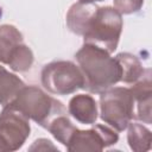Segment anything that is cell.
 I'll return each mask as SVG.
<instances>
[{
	"instance_id": "9a60e30c",
	"label": "cell",
	"mask_w": 152,
	"mask_h": 152,
	"mask_svg": "<svg viewBox=\"0 0 152 152\" xmlns=\"http://www.w3.org/2000/svg\"><path fill=\"white\" fill-rule=\"evenodd\" d=\"M34 56L32 50L26 44L21 43L15 48V50L11 55L7 65L15 72H25L32 66Z\"/></svg>"
},
{
	"instance_id": "ba28073f",
	"label": "cell",
	"mask_w": 152,
	"mask_h": 152,
	"mask_svg": "<svg viewBox=\"0 0 152 152\" xmlns=\"http://www.w3.org/2000/svg\"><path fill=\"white\" fill-rule=\"evenodd\" d=\"M131 89L134 99V116L144 124H151V104H152V82L151 70L146 69L142 77L138 80Z\"/></svg>"
},
{
	"instance_id": "4fadbf2b",
	"label": "cell",
	"mask_w": 152,
	"mask_h": 152,
	"mask_svg": "<svg viewBox=\"0 0 152 152\" xmlns=\"http://www.w3.org/2000/svg\"><path fill=\"white\" fill-rule=\"evenodd\" d=\"M24 86L23 80L0 65V104L2 107L11 103Z\"/></svg>"
},
{
	"instance_id": "8fae6325",
	"label": "cell",
	"mask_w": 152,
	"mask_h": 152,
	"mask_svg": "<svg viewBox=\"0 0 152 152\" xmlns=\"http://www.w3.org/2000/svg\"><path fill=\"white\" fill-rule=\"evenodd\" d=\"M21 43H24V37L14 25H0V62L8 64L11 55Z\"/></svg>"
},
{
	"instance_id": "7a4b0ae2",
	"label": "cell",
	"mask_w": 152,
	"mask_h": 152,
	"mask_svg": "<svg viewBox=\"0 0 152 152\" xmlns=\"http://www.w3.org/2000/svg\"><path fill=\"white\" fill-rule=\"evenodd\" d=\"M10 104L45 129L55 118L66 114V109L61 101L36 86L25 84Z\"/></svg>"
},
{
	"instance_id": "8992f818",
	"label": "cell",
	"mask_w": 152,
	"mask_h": 152,
	"mask_svg": "<svg viewBox=\"0 0 152 152\" xmlns=\"http://www.w3.org/2000/svg\"><path fill=\"white\" fill-rule=\"evenodd\" d=\"M30 119L12 104L0 113V152H13L23 147L30 137Z\"/></svg>"
},
{
	"instance_id": "5bb4252c",
	"label": "cell",
	"mask_w": 152,
	"mask_h": 152,
	"mask_svg": "<svg viewBox=\"0 0 152 152\" xmlns=\"http://www.w3.org/2000/svg\"><path fill=\"white\" fill-rule=\"evenodd\" d=\"M127 141L132 151L134 152H146L151 148L152 135L151 131L138 122H129L127 126Z\"/></svg>"
},
{
	"instance_id": "2e32d148",
	"label": "cell",
	"mask_w": 152,
	"mask_h": 152,
	"mask_svg": "<svg viewBox=\"0 0 152 152\" xmlns=\"http://www.w3.org/2000/svg\"><path fill=\"white\" fill-rule=\"evenodd\" d=\"M46 129L52 134V137L58 142L66 146L68 141H69L71 134L74 133V131L76 129V127L72 125V122L70 121L68 115L63 114V115H59V116L55 118L52 120V122L48 126Z\"/></svg>"
},
{
	"instance_id": "7c38bea8",
	"label": "cell",
	"mask_w": 152,
	"mask_h": 152,
	"mask_svg": "<svg viewBox=\"0 0 152 152\" xmlns=\"http://www.w3.org/2000/svg\"><path fill=\"white\" fill-rule=\"evenodd\" d=\"M121 66V81L124 83H135L145 72L139 58L129 52H120L115 56Z\"/></svg>"
},
{
	"instance_id": "ffe728a7",
	"label": "cell",
	"mask_w": 152,
	"mask_h": 152,
	"mask_svg": "<svg viewBox=\"0 0 152 152\" xmlns=\"http://www.w3.org/2000/svg\"><path fill=\"white\" fill-rule=\"evenodd\" d=\"M1 17H2V8L0 7V18H1Z\"/></svg>"
},
{
	"instance_id": "30bf717a",
	"label": "cell",
	"mask_w": 152,
	"mask_h": 152,
	"mask_svg": "<svg viewBox=\"0 0 152 152\" xmlns=\"http://www.w3.org/2000/svg\"><path fill=\"white\" fill-rule=\"evenodd\" d=\"M97 6L95 4H84V2H76L70 6L66 13V26L68 28L77 34L83 36L88 21L90 20L91 15L96 11Z\"/></svg>"
},
{
	"instance_id": "277c9868",
	"label": "cell",
	"mask_w": 152,
	"mask_h": 152,
	"mask_svg": "<svg viewBox=\"0 0 152 152\" xmlns=\"http://www.w3.org/2000/svg\"><path fill=\"white\" fill-rule=\"evenodd\" d=\"M134 116V99L129 88L110 87L100 94V118L116 132H122Z\"/></svg>"
},
{
	"instance_id": "52a82bcc",
	"label": "cell",
	"mask_w": 152,
	"mask_h": 152,
	"mask_svg": "<svg viewBox=\"0 0 152 152\" xmlns=\"http://www.w3.org/2000/svg\"><path fill=\"white\" fill-rule=\"evenodd\" d=\"M119 140V134L108 125L93 124L89 129H76L71 134L68 145L70 152L77 151H102L103 148L115 145Z\"/></svg>"
},
{
	"instance_id": "e0dca14e",
	"label": "cell",
	"mask_w": 152,
	"mask_h": 152,
	"mask_svg": "<svg viewBox=\"0 0 152 152\" xmlns=\"http://www.w3.org/2000/svg\"><path fill=\"white\" fill-rule=\"evenodd\" d=\"M114 8L120 14H132L141 10L144 0H113Z\"/></svg>"
},
{
	"instance_id": "5b68a950",
	"label": "cell",
	"mask_w": 152,
	"mask_h": 152,
	"mask_svg": "<svg viewBox=\"0 0 152 152\" xmlns=\"http://www.w3.org/2000/svg\"><path fill=\"white\" fill-rule=\"evenodd\" d=\"M40 81L43 87L55 95H69L86 87L80 66L71 61H53L45 64L40 72Z\"/></svg>"
},
{
	"instance_id": "3957f363",
	"label": "cell",
	"mask_w": 152,
	"mask_h": 152,
	"mask_svg": "<svg viewBox=\"0 0 152 152\" xmlns=\"http://www.w3.org/2000/svg\"><path fill=\"white\" fill-rule=\"evenodd\" d=\"M122 26V14L114 7L97 6L82 36L83 42L112 53L118 48Z\"/></svg>"
},
{
	"instance_id": "6da1fadb",
	"label": "cell",
	"mask_w": 152,
	"mask_h": 152,
	"mask_svg": "<svg viewBox=\"0 0 152 152\" xmlns=\"http://www.w3.org/2000/svg\"><path fill=\"white\" fill-rule=\"evenodd\" d=\"M75 58L86 80L84 89L90 93L101 94L121 81L119 62L101 48L83 44L76 52Z\"/></svg>"
},
{
	"instance_id": "ac0fdd59",
	"label": "cell",
	"mask_w": 152,
	"mask_h": 152,
	"mask_svg": "<svg viewBox=\"0 0 152 152\" xmlns=\"http://www.w3.org/2000/svg\"><path fill=\"white\" fill-rule=\"evenodd\" d=\"M33 150H38V151L39 150H44L45 151V150H57V147L53 146L50 140L44 139V138H40V139H37L33 142V145L30 147V151H33Z\"/></svg>"
},
{
	"instance_id": "d6986e66",
	"label": "cell",
	"mask_w": 152,
	"mask_h": 152,
	"mask_svg": "<svg viewBox=\"0 0 152 152\" xmlns=\"http://www.w3.org/2000/svg\"><path fill=\"white\" fill-rule=\"evenodd\" d=\"M99 1H103V0H78V2H84V4H95Z\"/></svg>"
},
{
	"instance_id": "9c48e42d",
	"label": "cell",
	"mask_w": 152,
	"mask_h": 152,
	"mask_svg": "<svg viewBox=\"0 0 152 152\" xmlns=\"http://www.w3.org/2000/svg\"><path fill=\"white\" fill-rule=\"evenodd\" d=\"M68 113L80 124L93 125L97 119V103L89 94H78L70 99Z\"/></svg>"
}]
</instances>
